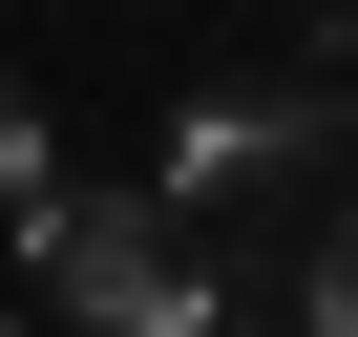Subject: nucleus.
Returning <instances> with one entry per match:
<instances>
[{
  "label": "nucleus",
  "instance_id": "nucleus-1",
  "mask_svg": "<svg viewBox=\"0 0 358 337\" xmlns=\"http://www.w3.org/2000/svg\"><path fill=\"white\" fill-rule=\"evenodd\" d=\"M22 274L85 337H211V253H190V211H148V190H43L22 211Z\"/></svg>",
  "mask_w": 358,
  "mask_h": 337
},
{
  "label": "nucleus",
  "instance_id": "nucleus-2",
  "mask_svg": "<svg viewBox=\"0 0 358 337\" xmlns=\"http://www.w3.org/2000/svg\"><path fill=\"white\" fill-rule=\"evenodd\" d=\"M274 168H337V85H232V106H169V211L274 190Z\"/></svg>",
  "mask_w": 358,
  "mask_h": 337
},
{
  "label": "nucleus",
  "instance_id": "nucleus-3",
  "mask_svg": "<svg viewBox=\"0 0 358 337\" xmlns=\"http://www.w3.org/2000/svg\"><path fill=\"white\" fill-rule=\"evenodd\" d=\"M295 316H316V337H358V190L316 211V274H295Z\"/></svg>",
  "mask_w": 358,
  "mask_h": 337
},
{
  "label": "nucleus",
  "instance_id": "nucleus-4",
  "mask_svg": "<svg viewBox=\"0 0 358 337\" xmlns=\"http://www.w3.org/2000/svg\"><path fill=\"white\" fill-rule=\"evenodd\" d=\"M0 211H43V106L0 85Z\"/></svg>",
  "mask_w": 358,
  "mask_h": 337
},
{
  "label": "nucleus",
  "instance_id": "nucleus-5",
  "mask_svg": "<svg viewBox=\"0 0 358 337\" xmlns=\"http://www.w3.org/2000/svg\"><path fill=\"white\" fill-rule=\"evenodd\" d=\"M0 337H22V316H0Z\"/></svg>",
  "mask_w": 358,
  "mask_h": 337
}]
</instances>
